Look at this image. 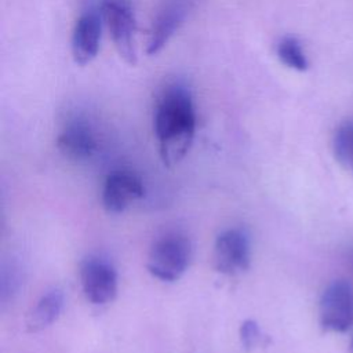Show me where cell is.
Masks as SVG:
<instances>
[{
	"instance_id": "6da1fadb",
	"label": "cell",
	"mask_w": 353,
	"mask_h": 353,
	"mask_svg": "<svg viewBox=\"0 0 353 353\" xmlns=\"http://www.w3.org/2000/svg\"><path fill=\"white\" fill-rule=\"evenodd\" d=\"M153 127L161 160L172 167L189 152L196 131L194 106L185 87L174 84L164 90L156 105Z\"/></svg>"
},
{
	"instance_id": "7a4b0ae2",
	"label": "cell",
	"mask_w": 353,
	"mask_h": 353,
	"mask_svg": "<svg viewBox=\"0 0 353 353\" xmlns=\"http://www.w3.org/2000/svg\"><path fill=\"white\" fill-rule=\"evenodd\" d=\"M192 255L190 241L179 233L157 239L148 255L149 273L161 281H176L186 272Z\"/></svg>"
},
{
	"instance_id": "3957f363",
	"label": "cell",
	"mask_w": 353,
	"mask_h": 353,
	"mask_svg": "<svg viewBox=\"0 0 353 353\" xmlns=\"http://www.w3.org/2000/svg\"><path fill=\"white\" fill-rule=\"evenodd\" d=\"M101 18L103 19L120 58L130 66L138 61L135 46V17L128 0H102Z\"/></svg>"
},
{
	"instance_id": "277c9868",
	"label": "cell",
	"mask_w": 353,
	"mask_h": 353,
	"mask_svg": "<svg viewBox=\"0 0 353 353\" xmlns=\"http://www.w3.org/2000/svg\"><path fill=\"white\" fill-rule=\"evenodd\" d=\"M319 319L324 331L345 332L353 325V285L349 281L335 280L324 290Z\"/></svg>"
},
{
	"instance_id": "5b68a950",
	"label": "cell",
	"mask_w": 353,
	"mask_h": 353,
	"mask_svg": "<svg viewBox=\"0 0 353 353\" xmlns=\"http://www.w3.org/2000/svg\"><path fill=\"white\" fill-rule=\"evenodd\" d=\"M251 243L241 229H226L215 240L212 251L214 269L222 274L233 276L250 268Z\"/></svg>"
},
{
	"instance_id": "8992f818",
	"label": "cell",
	"mask_w": 353,
	"mask_h": 353,
	"mask_svg": "<svg viewBox=\"0 0 353 353\" xmlns=\"http://www.w3.org/2000/svg\"><path fill=\"white\" fill-rule=\"evenodd\" d=\"M80 281L85 298L94 305H105L116 298L117 272L106 259L87 258L80 266Z\"/></svg>"
},
{
	"instance_id": "52a82bcc",
	"label": "cell",
	"mask_w": 353,
	"mask_h": 353,
	"mask_svg": "<svg viewBox=\"0 0 353 353\" xmlns=\"http://www.w3.org/2000/svg\"><path fill=\"white\" fill-rule=\"evenodd\" d=\"M141 178L125 170L114 171L108 175L102 189V204L108 212L119 214L143 196Z\"/></svg>"
},
{
	"instance_id": "ba28073f",
	"label": "cell",
	"mask_w": 353,
	"mask_h": 353,
	"mask_svg": "<svg viewBox=\"0 0 353 353\" xmlns=\"http://www.w3.org/2000/svg\"><path fill=\"white\" fill-rule=\"evenodd\" d=\"M101 41V18L95 12L83 14L73 29L72 57L80 65H88L98 54Z\"/></svg>"
},
{
	"instance_id": "9c48e42d",
	"label": "cell",
	"mask_w": 353,
	"mask_h": 353,
	"mask_svg": "<svg viewBox=\"0 0 353 353\" xmlns=\"http://www.w3.org/2000/svg\"><path fill=\"white\" fill-rule=\"evenodd\" d=\"M57 146L59 152L70 160H85L95 152L97 141L85 123L73 121L58 135Z\"/></svg>"
},
{
	"instance_id": "30bf717a",
	"label": "cell",
	"mask_w": 353,
	"mask_h": 353,
	"mask_svg": "<svg viewBox=\"0 0 353 353\" xmlns=\"http://www.w3.org/2000/svg\"><path fill=\"white\" fill-rule=\"evenodd\" d=\"M63 307V294L59 290H51L44 294L26 317V330L39 332L50 327L61 314Z\"/></svg>"
},
{
	"instance_id": "8fae6325",
	"label": "cell",
	"mask_w": 353,
	"mask_h": 353,
	"mask_svg": "<svg viewBox=\"0 0 353 353\" xmlns=\"http://www.w3.org/2000/svg\"><path fill=\"white\" fill-rule=\"evenodd\" d=\"M182 18H183V14L179 8H168L156 19L150 30V36L146 47V52L149 55L157 54L167 44L170 37L178 29Z\"/></svg>"
},
{
	"instance_id": "7c38bea8",
	"label": "cell",
	"mask_w": 353,
	"mask_h": 353,
	"mask_svg": "<svg viewBox=\"0 0 353 353\" xmlns=\"http://www.w3.org/2000/svg\"><path fill=\"white\" fill-rule=\"evenodd\" d=\"M332 148L338 163L353 172V121H345L336 128Z\"/></svg>"
},
{
	"instance_id": "4fadbf2b",
	"label": "cell",
	"mask_w": 353,
	"mask_h": 353,
	"mask_svg": "<svg viewBox=\"0 0 353 353\" xmlns=\"http://www.w3.org/2000/svg\"><path fill=\"white\" fill-rule=\"evenodd\" d=\"M277 57L288 68L303 72L307 69L309 62L306 59V55L299 44V41L295 37H283L277 44Z\"/></svg>"
},
{
	"instance_id": "5bb4252c",
	"label": "cell",
	"mask_w": 353,
	"mask_h": 353,
	"mask_svg": "<svg viewBox=\"0 0 353 353\" xmlns=\"http://www.w3.org/2000/svg\"><path fill=\"white\" fill-rule=\"evenodd\" d=\"M240 335H241V342L245 347H254V346L259 345L263 339V335H262L259 327L252 320H247L241 324Z\"/></svg>"
},
{
	"instance_id": "9a60e30c",
	"label": "cell",
	"mask_w": 353,
	"mask_h": 353,
	"mask_svg": "<svg viewBox=\"0 0 353 353\" xmlns=\"http://www.w3.org/2000/svg\"><path fill=\"white\" fill-rule=\"evenodd\" d=\"M350 353H353V339H352V342H350Z\"/></svg>"
},
{
	"instance_id": "2e32d148",
	"label": "cell",
	"mask_w": 353,
	"mask_h": 353,
	"mask_svg": "<svg viewBox=\"0 0 353 353\" xmlns=\"http://www.w3.org/2000/svg\"><path fill=\"white\" fill-rule=\"evenodd\" d=\"M350 262H352V266H353V252H352V255H350Z\"/></svg>"
}]
</instances>
